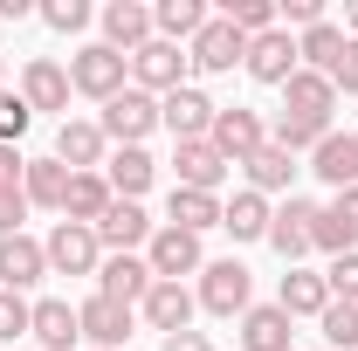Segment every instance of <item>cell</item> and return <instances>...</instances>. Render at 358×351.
<instances>
[{
  "mask_svg": "<svg viewBox=\"0 0 358 351\" xmlns=\"http://www.w3.org/2000/svg\"><path fill=\"white\" fill-rule=\"evenodd\" d=\"M69 89H83V96H96V103H110L117 89H131V62H124L117 48H103V42H83L76 55H69Z\"/></svg>",
  "mask_w": 358,
  "mask_h": 351,
  "instance_id": "6da1fadb",
  "label": "cell"
},
{
  "mask_svg": "<svg viewBox=\"0 0 358 351\" xmlns=\"http://www.w3.org/2000/svg\"><path fill=\"white\" fill-rule=\"evenodd\" d=\"M131 62V89H145V96H173V89H186V48L173 42H152L138 48V55H124Z\"/></svg>",
  "mask_w": 358,
  "mask_h": 351,
  "instance_id": "7a4b0ae2",
  "label": "cell"
},
{
  "mask_svg": "<svg viewBox=\"0 0 358 351\" xmlns=\"http://www.w3.org/2000/svg\"><path fill=\"white\" fill-rule=\"evenodd\" d=\"M42 255H48L55 275H96V268H103V241H96V227L55 220V234L42 241Z\"/></svg>",
  "mask_w": 358,
  "mask_h": 351,
  "instance_id": "3957f363",
  "label": "cell"
},
{
  "mask_svg": "<svg viewBox=\"0 0 358 351\" xmlns=\"http://www.w3.org/2000/svg\"><path fill=\"white\" fill-rule=\"evenodd\" d=\"M207 145L221 152L227 166H248V159L268 145V124L248 110V103H234V110H214V131H207Z\"/></svg>",
  "mask_w": 358,
  "mask_h": 351,
  "instance_id": "277c9868",
  "label": "cell"
},
{
  "mask_svg": "<svg viewBox=\"0 0 358 351\" xmlns=\"http://www.w3.org/2000/svg\"><path fill=\"white\" fill-rule=\"evenodd\" d=\"M248 296H255V282H248V268L234 255L200 268V310L207 317H248Z\"/></svg>",
  "mask_w": 358,
  "mask_h": 351,
  "instance_id": "5b68a950",
  "label": "cell"
},
{
  "mask_svg": "<svg viewBox=\"0 0 358 351\" xmlns=\"http://www.w3.org/2000/svg\"><path fill=\"white\" fill-rule=\"evenodd\" d=\"M186 62H193V69H207V76H227L234 62H248V35H241L234 21H221V14H214V21L186 42Z\"/></svg>",
  "mask_w": 358,
  "mask_h": 351,
  "instance_id": "8992f818",
  "label": "cell"
},
{
  "mask_svg": "<svg viewBox=\"0 0 358 351\" xmlns=\"http://www.w3.org/2000/svg\"><path fill=\"white\" fill-rule=\"evenodd\" d=\"M145 268H152L159 282L200 275V268H207V255H200V234H179V227H152V241H145Z\"/></svg>",
  "mask_w": 358,
  "mask_h": 351,
  "instance_id": "52a82bcc",
  "label": "cell"
},
{
  "mask_svg": "<svg viewBox=\"0 0 358 351\" xmlns=\"http://www.w3.org/2000/svg\"><path fill=\"white\" fill-rule=\"evenodd\" d=\"M214 110H221V103H214V96H207V89H173V96H159V124H166V131L179 138V145H193V138H207L214 131Z\"/></svg>",
  "mask_w": 358,
  "mask_h": 351,
  "instance_id": "ba28073f",
  "label": "cell"
},
{
  "mask_svg": "<svg viewBox=\"0 0 358 351\" xmlns=\"http://www.w3.org/2000/svg\"><path fill=\"white\" fill-rule=\"evenodd\" d=\"M152 124H159V96H145V89H117L103 103V138H117V145H145Z\"/></svg>",
  "mask_w": 358,
  "mask_h": 351,
  "instance_id": "9c48e42d",
  "label": "cell"
},
{
  "mask_svg": "<svg viewBox=\"0 0 358 351\" xmlns=\"http://www.w3.org/2000/svg\"><path fill=\"white\" fill-rule=\"evenodd\" d=\"M241 69H248L255 83H275V89H282L296 69H303V62H296V35H289V28H268V35H255Z\"/></svg>",
  "mask_w": 358,
  "mask_h": 351,
  "instance_id": "30bf717a",
  "label": "cell"
},
{
  "mask_svg": "<svg viewBox=\"0 0 358 351\" xmlns=\"http://www.w3.org/2000/svg\"><path fill=\"white\" fill-rule=\"evenodd\" d=\"M76 324H83V345L90 351H124V345H131V310L110 303V296L76 303Z\"/></svg>",
  "mask_w": 358,
  "mask_h": 351,
  "instance_id": "8fae6325",
  "label": "cell"
},
{
  "mask_svg": "<svg viewBox=\"0 0 358 351\" xmlns=\"http://www.w3.org/2000/svg\"><path fill=\"white\" fill-rule=\"evenodd\" d=\"M310 220H317V200H296V193L268 214V248L289 268H296V255H310Z\"/></svg>",
  "mask_w": 358,
  "mask_h": 351,
  "instance_id": "7c38bea8",
  "label": "cell"
},
{
  "mask_svg": "<svg viewBox=\"0 0 358 351\" xmlns=\"http://www.w3.org/2000/svg\"><path fill=\"white\" fill-rule=\"evenodd\" d=\"M152 282H159V275L145 268V255H103V268H96V296H110V303H124V310L145 303Z\"/></svg>",
  "mask_w": 358,
  "mask_h": 351,
  "instance_id": "4fadbf2b",
  "label": "cell"
},
{
  "mask_svg": "<svg viewBox=\"0 0 358 351\" xmlns=\"http://www.w3.org/2000/svg\"><path fill=\"white\" fill-rule=\"evenodd\" d=\"M28 338H35L42 351H76V345H83L76 303H69V296H42V303H35V317H28Z\"/></svg>",
  "mask_w": 358,
  "mask_h": 351,
  "instance_id": "5bb4252c",
  "label": "cell"
},
{
  "mask_svg": "<svg viewBox=\"0 0 358 351\" xmlns=\"http://www.w3.org/2000/svg\"><path fill=\"white\" fill-rule=\"evenodd\" d=\"M96 21H103V48H117V55H138L152 42V7L145 0H110Z\"/></svg>",
  "mask_w": 358,
  "mask_h": 351,
  "instance_id": "9a60e30c",
  "label": "cell"
},
{
  "mask_svg": "<svg viewBox=\"0 0 358 351\" xmlns=\"http://www.w3.org/2000/svg\"><path fill=\"white\" fill-rule=\"evenodd\" d=\"M193 303H200V296H193L186 282H152L138 310H145V324H152L159 338H173V331H193Z\"/></svg>",
  "mask_w": 358,
  "mask_h": 351,
  "instance_id": "2e32d148",
  "label": "cell"
},
{
  "mask_svg": "<svg viewBox=\"0 0 358 351\" xmlns=\"http://www.w3.org/2000/svg\"><path fill=\"white\" fill-rule=\"evenodd\" d=\"M42 275H48V255H42L35 234H7V241H0V289L21 296V289H35Z\"/></svg>",
  "mask_w": 358,
  "mask_h": 351,
  "instance_id": "e0dca14e",
  "label": "cell"
},
{
  "mask_svg": "<svg viewBox=\"0 0 358 351\" xmlns=\"http://www.w3.org/2000/svg\"><path fill=\"white\" fill-rule=\"evenodd\" d=\"M282 110H289V117H310V124H331V110H338V89H331V76L296 69V76L282 83Z\"/></svg>",
  "mask_w": 358,
  "mask_h": 351,
  "instance_id": "ac0fdd59",
  "label": "cell"
},
{
  "mask_svg": "<svg viewBox=\"0 0 358 351\" xmlns=\"http://www.w3.org/2000/svg\"><path fill=\"white\" fill-rule=\"evenodd\" d=\"M103 124H90V117H62V131H55V159L69 166V173H96L103 166Z\"/></svg>",
  "mask_w": 358,
  "mask_h": 351,
  "instance_id": "d6986e66",
  "label": "cell"
},
{
  "mask_svg": "<svg viewBox=\"0 0 358 351\" xmlns=\"http://www.w3.org/2000/svg\"><path fill=\"white\" fill-rule=\"evenodd\" d=\"M96 241H103L110 255H131L138 241H152V214H145L138 200H110V214L96 220Z\"/></svg>",
  "mask_w": 358,
  "mask_h": 351,
  "instance_id": "ffe728a7",
  "label": "cell"
},
{
  "mask_svg": "<svg viewBox=\"0 0 358 351\" xmlns=\"http://www.w3.org/2000/svg\"><path fill=\"white\" fill-rule=\"evenodd\" d=\"M21 103H28V110H69V69L48 62V55H35V62L21 69Z\"/></svg>",
  "mask_w": 358,
  "mask_h": 351,
  "instance_id": "44dd1931",
  "label": "cell"
},
{
  "mask_svg": "<svg viewBox=\"0 0 358 351\" xmlns=\"http://www.w3.org/2000/svg\"><path fill=\"white\" fill-rule=\"evenodd\" d=\"M310 173L324 179V186H338V193L358 186V131H331V138L310 152Z\"/></svg>",
  "mask_w": 358,
  "mask_h": 351,
  "instance_id": "7402d4cb",
  "label": "cell"
},
{
  "mask_svg": "<svg viewBox=\"0 0 358 351\" xmlns=\"http://www.w3.org/2000/svg\"><path fill=\"white\" fill-rule=\"evenodd\" d=\"M173 173H179V186H193V193H221L227 159L207 145V138H193V145H179V152H173Z\"/></svg>",
  "mask_w": 358,
  "mask_h": 351,
  "instance_id": "603a6c76",
  "label": "cell"
},
{
  "mask_svg": "<svg viewBox=\"0 0 358 351\" xmlns=\"http://www.w3.org/2000/svg\"><path fill=\"white\" fill-rule=\"evenodd\" d=\"M110 179L103 173H69V200H62V220H76V227H96V220L110 214Z\"/></svg>",
  "mask_w": 358,
  "mask_h": 351,
  "instance_id": "cb8c5ba5",
  "label": "cell"
},
{
  "mask_svg": "<svg viewBox=\"0 0 358 351\" xmlns=\"http://www.w3.org/2000/svg\"><path fill=\"white\" fill-rule=\"evenodd\" d=\"M275 310L296 324V317H324L331 310V289H324V275H310V268H289L282 275V289H275Z\"/></svg>",
  "mask_w": 358,
  "mask_h": 351,
  "instance_id": "d4e9b609",
  "label": "cell"
},
{
  "mask_svg": "<svg viewBox=\"0 0 358 351\" xmlns=\"http://www.w3.org/2000/svg\"><path fill=\"white\" fill-rule=\"evenodd\" d=\"M103 179H110V193H117V200H138V193L159 179V166H152V152H145V145H117V159H103Z\"/></svg>",
  "mask_w": 358,
  "mask_h": 351,
  "instance_id": "484cf974",
  "label": "cell"
},
{
  "mask_svg": "<svg viewBox=\"0 0 358 351\" xmlns=\"http://www.w3.org/2000/svg\"><path fill=\"white\" fill-rule=\"evenodd\" d=\"M207 21H214V14H207L200 0H159V7H152V35H159V42H173V48H186Z\"/></svg>",
  "mask_w": 358,
  "mask_h": 351,
  "instance_id": "4316f807",
  "label": "cell"
},
{
  "mask_svg": "<svg viewBox=\"0 0 358 351\" xmlns=\"http://www.w3.org/2000/svg\"><path fill=\"white\" fill-rule=\"evenodd\" d=\"M166 227H179V234H207V227H221V200H214V193H193V186H173Z\"/></svg>",
  "mask_w": 358,
  "mask_h": 351,
  "instance_id": "83f0119b",
  "label": "cell"
},
{
  "mask_svg": "<svg viewBox=\"0 0 358 351\" xmlns=\"http://www.w3.org/2000/svg\"><path fill=\"white\" fill-rule=\"evenodd\" d=\"M241 351H289V317L275 303H248V317H241Z\"/></svg>",
  "mask_w": 358,
  "mask_h": 351,
  "instance_id": "f1b7e54d",
  "label": "cell"
},
{
  "mask_svg": "<svg viewBox=\"0 0 358 351\" xmlns=\"http://www.w3.org/2000/svg\"><path fill=\"white\" fill-rule=\"evenodd\" d=\"M21 193H28V207H55V214H62V200H69V166H62V159H28Z\"/></svg>",
  "mask_w": 358,
  "mask_h": 351,
  "instance_id": "f546056e",
  "label": "cell"
},
{
  "mask_svg": "<svg viewBox=\"0 0 358 351\" xmlns=\"http://www.w3.org/2000/svg\"><path fill=\"white\" fill-rule=\"evenodd\" d=\"M241 173H248V193H262V200H268V193H289V179H296V159H289L282 145H262V152H255Z\"/></svg>",
  "mask_w": 358,
  "mask_h": 351,
  "instance_id": "4dcf8cb0",
  "label": "cell"
},
{
  "mask_svg": "<svg viewBox=\"0 0 358 351\" xmlns=\"http://www.w3.org/2000/svg\"><path fill=\"white\" fill-rule=\"evenodd\" d=\"M268 214H275V207H268L262 193H234V200L221 207V227L234 234V241H268Z\"/></svg>",
  "mask_w": 358,
  "mask_h": 351,
  "instance_id": "1f68e13d",
  "label": "cell"
},
{
  "mask_svg": "<svg viewBox=\"0 0 358 351\" xmlns=\"http://www.w3.org/2000/svg\"><path fill=\"white\" fill-rule=\"evenodd\" d=\"M338 55H345V28H331V21H317V28L296 35V62L317 69V76H331V62H338Z\"/></svg>",
  "mask_w": 358,
  "mask_h": 351,
  "instance_id": "d6a6232c",
  "label": "cell"
},
{
  "mask_svg": "<svg viewBox=\"0 0 358 351\" xmlns=\"http://www.w3.org/2000/svg\"><path fill=\"white\" fill-rule=\"evenodd\" d=\"M221 21H234V28L255 42V35H268V28H275V0H227Z\"/></svg>",
  "mask_w": 358,
  "mask_h": 351,
  "instance_id": "836d02e7",
  "label": "cell"
},
{
  "mask_svg": "<svg viewBox=\"0 0 358 351\" xmlns=\"http://www.w3.org/2000/svg\"><path fill=\"white\" fill-rule=\"evenodd\" d=\"M317 324H324V345L331 351H358V303H331Z\"/></svg>",
  "mask_w": 358,
  "mask_h": 351,
  "instance_id": "e575fe53",
  "label": "cell"
},
{
  "mask_svg": "<svg viewBox=\"0 0 358 351\" xmlns=\"http://www.w3.org/2000/svg\"><path fill=\"white\" fill-rule=\"evenodd\" d=\"M324 289H331V303H358V248L324 268Z\"/></svg>",
  "mask_w": 358,
  "mask_h": 351,
  "instance_id": "d590c367",
  "label": "cell"
},
{
  "mask_svg": "<svg viewBox=\"0 0 358 351\" xmlns=\"http://www.w3.org/2000/svg\"><path fill=\"white\" fill-rule=\"evenodd\" d=\"M28 317H35V303H28V296H14V289H0V345H14V338H28Z\"/></svg>",
  "mask_w": 358,
  "mask_h": 351,
  "instance_id": "8d00e7d4",
  "label": "cell"
},
{
  "mask_svg": "<svg viewBox=\"0 0 358 351\" xmlns=\"http://www.w3.org/2000/svg\"><path fill=\"white\" fill-rule=\"evenodd\" d=\"M42 21L55 28V35H83V28H90V7H83V0H48Z\"/></svg>",
  "mask_w": 358,
  "mask_h": 351,
  "instance_id": "74e56055",
  "label": "cell"
},
{
  "mask_svg": "<svg viewBox=\"0 0 358 351\" xmlns=\"http://www.w3.org/2000/svg\"><path fill=\"white\" fill-rule=\"evenodd\" d=\"M28 124H35V110H28L21 96H7V89H0V145H21Z\"/></svg>",
  "mask_w": 358,
  "mask_h": 351,
  "instance_id": "f35d334b",
  "label": "cell"
},
{
  "mask_svg": "<svg viewBox=\"0 0 358 351\" xmlns=\"http://www.w3.org/2000/svg\"><path fill=\"white\" fill-rule=\"evenodd\" d=\"M324 0H275V28H317Z\"/></svg>",
  "mask_w": 358,
  "mask_h": 351,
  "instance_id": "ab89813d",
  "label": "cell"
},
{
  "mask_svg": "<svg viewBox=\"0 0 358 351\" xmlns=\"http://www.w3.org/2000/svg\"><path fill=\"white\" fill-rule=\"evenodd\" d=\"M331 89H338V96H358V42L352 35H345V55L331 62Z\"/></svg>",
  "mask_w": 358,
  "mask_h": 351,
  "instance_id": "60d3db41",
  "label": "cell"
},
{
  "mask_svg": "<svg viewBox=\"0 0 358 351\" xmlns=\"http://www.w3.org/2000/svg\"><path fill=\"white\" fill-rule=\"evenodd\" d=\"M21 220H28V193L21 186H0V241L21 234Z\"/></svg>",
  "mask_w": 358,
  "mask_h": 351,
  "instance_id": "b9f144b4",
  "label": "cell"
},
{
  "mask_svg": "<svg viewBox=\"0 0 358 351\" xmlns=\"http://www.w3.org/2000/svg\"><path fill=\"white\" fill-rule=\"evenodd\" d=\"M21 173H28L21 145H0V186H21Z\"/></svg>",
  "mask_w": 358,
  "mask_h": 351,
  "instance_id": "7bdbcfd3",
  "label": "cell"
},
{
  "mask_svg": "<svg viewBox=\"0 0 358 351\" xmlns=\"http://www.w3.org/2000/svg\"><path fill=\"white\" fill-rule=\"evenodd\" d=\"M159 351H214V338H207V331H173Z\"/></svg>",
  "mask_w": 358,
  "mask_h": 351,
  "instance_id": "ee69618b",
  "label": "cell"
},
{
  "mask_svg": "<svg viewBox=\"0 0 358 351\" xmlns=\"http://www.w3.org/2000/svg\"><path fill=\"white\" fill-rule=\"evenodd\" d=\"M331 214L345 220V227H358V186H345V193H338V200H331Z\"/></svg>",
  "mask_w": 358,
  "mask_h": 351,
  "instance_id": "f6af8a7d",
  "label": "cell"
},
{
  "mask_svg": "<svg viewBox=\"0 0 358 351\" xmlns=\"http://www.w3.org/2000/svg\"><path fill=\"white\" fill-rule=\"evenodd\" d=\"M345 35H352V42H358V7H352V21H345Z\"/></svg>",
  "mask_w": 358,
  "mask_h": 351,
  "instance_id": "bcb514c9",
  "label": "cell"
},
{
  "mask_svg": "<svg viewBox=\"0 0 358 351\" xmlns=\"http://www.w3.org/2000/svg\"><path fill=\"white\" fill-rule=\"evenodd\" d=\"M324 351H331V345H324Z\"/></svg>",
  "mask_w": 358,
  "mask_h": 351,
  "instance_id": "7dc6e473",
  "label": "cell"
}]
</instances>
